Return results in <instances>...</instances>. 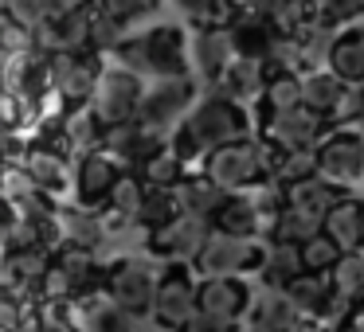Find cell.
<instances>
[{
    "mask_svg": "<svg viewBox=\"0 0 364 332\" xmlns=\"http://www.w3.org/2000/svg\"><path fill=\"white\" fill-rule=\"evenodd\" d=\"M235 141H251V118L239 102L223 94H208L192 106V114L184 118V126L173 133V149L184 157L188 165V176H200L215 149Z\"/></svg>",
    "mask_w": 364,
    "mask_h": 332,
    "instance_id": "1",
    "label": "cell"
},
{
    "mask_svg": "<svg viewBox=\"0 0 364 332\" xmlns=\"http://www.w3.org/2000/svg\"><path fill=\"white\" fill-rule=\"evenodd\" d=\"M118 63L129 67L141 79H181L188 74V55H184V32L176 24H157L141 35H129L126 48L118 51Z\"/></svg>",
    "mask_w": 364,
    "mask_h": 332,
    "instance_id": "2",
    "label": "cell"
},
{
    "mask_svg": "<svg viewBox=\"0 0 364 332\" xmlns=\"http://www.w3.org/2000/svg\"><path fill=\"white\" fill-rule=\"evenodd\" d=\"M204 176L215 180L223 192H251L270 176V145L267 141H235L208 157Z\"/></svg>",
    "mask_w": 364,
    "mask_h": 332,
    "instance_id": "3",
    "label": "cell"
},
{
    "mask_svg": "<svg viewBox=\"0 0 364 332\" xmlns=\"http://www.w3.org/2000/svg\"><path fill=\"white\" fill-rule=\"evenodd\" d=\"M196 79L192 74H181V79H161L153 87H145V98H141V110H137V121L153 133L168 137L184 126V118L192 114L196 106Z\"/></svg>",
    "mask_w": 364,
    "mask_h": 332,
    "instance_id": "4",
    "label": "cell"
},
{
    "mask_svg": "<svg viewBox=\"0 0 364 332\" xmlns=\"http://www.w3.org/2000/svg\"><path fill=\"white\" fill-rule=\"evenodd\" d=\"M141 98H145L141 74H134L129 67H122V63H110V67L102 71V82H98V90H95V102H90V110L102 118L106 129L129 126V121H137Z\"/></svg>",
    "mask_w": 364,
    "mask_h": 332,
    "instance_id": "5",
    "label": "cell"
},
{
    "mask_svg": "<svg viewBox=\"0 0 364 332\" xmlns=\"http://www.w3.org/2000/svg\"><path fill=\"white\" fill-rule=\"evenodd\" d=\"M200 316V282H192L188 266L173 262V270L161 274L157 301H153V324L168 332H184Z\"/></svg>",
    "mask_w": 364,
    "mask_h": 332,
    "instance_id": "6",
    "label": "cell"
},
{
    "mask_svg": "<svg viewBox=\"0 0 364 332\" xmlns=\"http://www.w3.org/2000/svg\"><path fill=\"white\" fill-rule=\"evenodd\" d=\"M161 274L149 258H118L110 266L106 289L122 309H129L134 316H153V301H157Z\"/></svg>",
    "mask_w": 364,
    "mask_h": 332,
    "instance_id": "7",
    "label": "cell"
},
{
    "mask_svg": "<svg viewBox=\"0 0 364 332\" xmlns=\"http://www.w3.org/2000/svg\"><path fill=\"white\" fill-rule=\"evenodd\" d=\"M212 219H204V215H176L168 227L153 231V235H145V246L153 250V258H165V262H192L196 266V258L204 254L208 238H212Z\"/></svg>",
    "mask_w": 364,
    "mask_h": 332,
    "instance_id": "8",
    "label": "cell"
},
{
    "mask_svg": "<svg viewBox=\"0 0 364 332\" xmlns=\"http://www.w3.org/2000/svg\"><path fill=\"white\" fill-rule=\"evenodd\" d=\"M317 165H321L325 180L337 184L341 192L356 188L364 180V133L356 126L333 129L321 141V149H317Z\"/></svg>",
    "mask_w": 364,
    "mask_h": 332,
    "instance_id": "9",
    "label": "cell"
},
{
    "mask_svg": "<svg viewBox=\"0 0 364 332\" xmlns=\"http://www.w3.org/2000/svg\"><path fill=\"white\" fill-rule=\"evenodd\" d=\"M262 250H267V246L255 243V238H235V235L212 231L204 254L196 258L192 270L200 274V282H204V277H243L247 270H259Z\"/></svg>",
    "mask_w": 364,
    "mask_h": 332,
    "instance_id": "10",
    "label": "cell"
},
{
    "mask_svg": "<svg viewBox=\"0 0 364 332\" xmlns=\"http://www.w3.org/2000/svg\"><path fill=\"white\" fill-rule=\"evenodd\" d=\"M325 118L314 110H294L278 118H262V141L278 153H301V149H321L325 141Z\"/></svg>",
    "mask_w": 364,
    "mask_h": 332,
    "instance_id": "11",
    "label": "cell"
},
{
    "mask_svg": "<svg viewBox=\"0 0 364 332\" xmlns=\"http://www.w3.org/2000/svg\"><path fill=\"white\" fill-rule=\"evenodd\" d=\"M106 67L98 63V55L90 51H75V55H55V94L67 106H90L95 102V90L102 82Z\"/></svg>",
    "mask_w": 364,
    "mask_h": 332,
    "instance_id": "12",
    "label": "cell"
},
{
    "mask_svg": "<svg viewBox=\"0 0 364 332\" xmlns=\"http://www.w3.org/2000/svg\"><path fill=\"white\" fill-rule=\"evenodd\" d=\"M122 176H126V168H122L106 149L90 153V157H79V168H75V196H79L82 207H102V204H110V196L122 184Z\"/></svg>",
    "mask_w": 364,
    "mask_h": 332,
    "instance_id": "13",
    "label": "cell"
},
{
    "mask_svg": "<svg viewBox=\"0 0 364 332\" xmlns=\"http://www.w3.org/2000/svg\"><path fill=\"white\" fill-rule=\"evenodd\" d=\"M165 137L153 133V129H145L141 121H129V126H114L106 129V145L102 149L110 153L114 160H118L126 172H141L145 165H149L153 157H157L161 149H165Z\"/></svg>",
    "mask_w": 364,
    "mask_h": 332,
    "instance_id": "14",
    "label": "cell"
},
{
    "mask_svg": "<svg viewBox=\"0 0 364 332\" xmlns=\"http://www.w3.org/2000/svg\"><path fill=\"white\" fill-rule=\"evenodd\" d=\"M71 328L75 332H141V316L122 309L110 293L106 297H79L71 305Z\"/></svg>",
    "mask_w": 364,
    "mask_h": 332,
    "instance_id": "15",
    "label": "cell"
},
{
    "mask_svg": "<svg viewBox=\"0 0 364 332\" xmlns=\"http://www.w3.org/2000/svg\"><path fill=\"white\" fill-rule=\"evenodd\" d=\"M255 289H247L243 277H204L200 282V313L215 321H247Z\"/></svg>",
    "mask_w": 364,
    "mask_h": 332,
    "instance_id": "16",
    "label": "cell"
},
{
    "mask_svg": "<svg viewBox=\"0 0 364 332\" xmlns=\"http://www.w3.org/2000/svg\"><path fill=\"white\" fill-rule=\"evenodd\" d=\"M212 227L220 235H235V238H255L259 243L262 235H270V219L259 204H255L251 192H231L223 199V207L212 215Z\"/></svg>",
    "mask_w": 364,
    "mask_h": 332,
    "instance_id": "17",
    "label": "cell"
},
{
    "mask_svg": "<svg viewBox=\"0 0 364 332\" xmlns=\"http://www.w3.org/2000/svg\"><path fill=\"white\" fill-rule=\"evenodd\" d=\"M228 32H231V43H235V55L259 59V63H267L270 51H274V43L282 40V32H278L259 9L255 12H235L231 24H228Z\"/></svg>",
    "mask_w": 364,
    "mask_h": 332,
    "instance_id": "18",
    "label": "cell"
},
{
    "mask_svg": "<svg viewBox=\"0 0 364 332\" xmlns=\"http://www.w3.org/2000/svg\"><path fill=\"white\" fill-rule=\"evenodd\" d=\"M231 63H235V43H231L228 28H196V35H192V67H196L200 79L220 82Z\"/></svg>",
    "mask_w": 364,
    "mask_h": 332,
    "instance_id": "19",
    "label": "cell"
},
{
    "mask_svg": "<svg viewBox=\"0 0 364 332\" xmlns=\"http://www.w3.org/2000/svg\"><path fill=\"white\" fill-rule=\"evenodd\" d=\"M301 90H306V110H314L325 121H337L341 110H345V98L353 94V87L341 74H333L329 67H317V71L301 74Z\"/></svg>",
    "mask_w": 364,
    "mask_h": 332,
    "instance_id": "20",
    "label": "cell"
},
{
    "mask_svg": "<svg viewBox=\"0 0 364 332\" xmlns=\"http://www.w3.org/2000/svg\"><path fill=\"white\" fill-rule=\"evenodd\" d=\"M267 82H270L267 63L235 55V63H231L228 71H223V79L215 82V94L231 98V102H239V106H247V102H262V94H267Z\"/></svg>",
    "mask_w": 364,
    "mask_h": 332,
    "instance_id": "21",
    "label": "cell"
},
{
    "mask_svg": "<svg viewBox=\"0 0 364 332\" xmlns=\"http://www.w3.org/2000/svg\"><path fill=\"white\" fill-rule=\"evenodd\" d=\"M247 324H251V332H294L301 324V313L294 309V301L286 297V289H267V285H262L251 301Z\"/></svg>",
    "mask_w": 364,
    "mask_h": 332,
    "instance_id": "22",
    "label": "cell"
},
{
    "mask_svg": "<svg viewBox=\"0 0 364 332\" xmlns=\"http://www.w3.org/2000/svg\"><path fill=\"white\" fill-rule=\"evenodd\" d=\"M59 238L63 246L98 254L106 246V219L95 207H59Z\"/></svg>",
    "mask_w": 364,
    "mask_h": 332,
    "instance_id": "23",
    "label": "cell"
},
{
    "mask_svg": "<svg viewBox=\"0 0 364 332\" xmlns=\"http://www.w3.org/2000/svg\"><path fill=\"white\" fill-rule=\"evenodd\" d=\"M24 172H28V180L36 184V192H43V196H59L75 176L63 153L48 149V145H36V149L24 153Z\"/></svg>",
    "mask_w": 364,
    "mask_h": 332,
    "instance_id": "24",
    "label": "cell"
},
{
    "mask_svg": "<svg viewBox=\"0 0 364 332\" xmlns=\"http://www.w3.org/2000/svg\"><path fill=\"white\" fill-rule=\"evenodd\" d=\"M325 235L341 246L345 254H356L364 250V199L356 196H345L329 215H325Z\"/></svg>",
    "mask_w": 364,
    "mask_h": 332,
    "instance_id": "25",
    "label": "cell"
},
{
    "mask_svg": "<svg viewBox=\"0 0 364 332\" xmlns=\"http://www.w3.org/2000/svg\"><path fill=\"white\" fill-rule=\"evenodd\" d=\"M329 71L341 74L353 90L364 87V24L341 28L329 51Z\"/></svg>",
    "mask_w": 364,
    "mask_h": 332,
    "instance_id": "26",
    "label": "cell"
},
{
    "mask_svg": "<svg viewBox=\"0 0 364 332\" xmlns=\"http://www.w3.org/2000/svg\"><path fill=\"white\" fill-rule=\"evenodd\" d=\"M301 274H306L301 246H294V243H267L262 262H259V277H262L267 289H290Z\"/></svg>",
    "mask_w": 364,
    "mask_h": 332,
    "instance_id": "27",
    "label": "cell"
},
{
    "mask_svg": "<svg viewBox=\"0 0 364 332\" xmlns=\"http://www.w3.org/2000/svg\"><path fill=\"white\" fill-rule=\"evenodd\" d=\"M59 133H63V141L71 145V149H79V157H90V153H98L106 145V126L90 106L67 110V118L59 121Z\"/></svg>",
    "mask_w": 364,
    "mask_h": 332,
    "instance_id": "28",
    "label": "cell"
},
{
    "mask_svg": "<svg viewBox=\"0 0 364 332\" xmlns=\"http://www.w3.org/2000/svg\"><path fill=\"white\" fill-rule=\"evenodd\" d=\"M345 199V192L337 188V184H329L325 176H314V180L298 184V188H290V207H298V211H306L309 219H317L325 227V215L333 211V207Z\"/></svg>",
    "mask_w": 364,
    "mask_h": 332,
    "instance_id": "29",
    "label": "cell"
},
{
    "mask_svg": "<svg viewBox=\"0 0 364 332\" xmlns=\"http://www.w3.org/2000/svg\"><path fill=\"white\" fill-rule=\"evenodd\" d=\"M321 176V165H317V149H301V153H278L270 149V176L267 180L282 184V188H298V184Z\"/></svg>",
    "mask_w": 364,
    "mask_h": 332,
    "instance_id": "30",
    "label": "cell"
},
{
    "mask_svg": "<svg viewBox=\"0 0 364 332\" xmlns=\"http://www.w3.org/2000/svg\"><path fill=\"white\" fill-rule=\"evenodd\" d=\"M306 110V90H301V74H274L262 94V118H278V114Z\"/></svg>",
    "mask_w": 364,
    "mask_h": 332,
    "instance_id": "31",
    "label": "cell"
},
{
    "mask_svg": "<svg viewBox=\"0 0 364 332\" xmlns=\"http://www.w3.org/2000/svg\"><path fill=\"white\" fill-rule=\"evenodd\" d=\"M314 235H321V223L309 219L306 211H298V207L286 204L282 211H278L274 219H270V235H267V243H294V246H301V243H309Z\"/></svg>",
    "mask_w": 364,
    "mask_h": 332,
    "instance_id": "32",
    "label": "cell"
},
{
    "mask_svg": "<svg viewBox=\"0 0 364 332\" xmlns=\"http://www.w3.org/2000/svg\"><path fill=\"white\" fill-rule=\"evenodd\" d=\"M231 192H223L215 180H208L204 172L200 176H188V180L181 184V199H184V211L192 215H204V219H212L215 211L223 207V199H228Z\"/></svg>",
    "mask_w": 364,
    "mask_h": 332,
    "instance_id": "33",
    "label": "cell"
},
{
    "mask_svg": "<svg viewBox=\"0 0 364 332\" xmlns=\"http://www.w3.org/2000/svg\"><path fill=\"white\" fill-rule=\"evenodd\" d=\"M184 215V199H181V188H149L145 192V207H141V227L149 231H161L168 223Z\"/></svg>",
    "mask_w": 364,
    "mask_h": 332,
    "instance_id": "34",
    "label": "cell"
},
{
    "mask_svg": "<svg viewBox=\"0 0 364 332\" xmlns=\"http://www.w3.org/2000/svg\"><path fill=\"white\" fill-rule=\"evenodd\" d=\"M137 176H141L149 188H181V184L188 180V165H184V157L173 149V141H168Z\"/></svg>",
    "mask_w": 364,
    "mask_h": 332,
    "instance_id": "35",
    "label": "cell"
},
{
    "mask_svg": "<svg viewBox=\"0 0 364 332\" xmlns=\"http://www.w3.org/2000/svg\"><path fill=\"white\" fill-rule=\"evenodd\" d=\"M145 192H149V184H145L137 172H126V176H122V184L114 188V196H110V204H106V211H110V215H122V219H129V223H141Z\"/></svg>",
    "mask_w": 364,
    "mask_h": 332,
    "instance_id": "36",
    "label": "cell"
},
{
    "mask_svg": "<svg viewBox=\"0 0 364 332\" xmlns=\"http://www.w3.org/2000/svg\"><path fill=\"white\" fill-rule=\"evenodd\" d=\"M95 266H98V254H90V250L63 246V250L55 254V270L71 282V289L79 293V297L90 289V282H95Z\"/></svg>",
    "mask_w": 364,
    "mask_h": 332,
    "instance_id": "37",
    "label": "cell"
},
{
    "mask_svg": "<svg viewBox=\"0 0 364 332\" xmlns=\"http://www.w3.org/2000/svg\"><path fill=\"white\" fill-rule=\"evenodd\" d=\"M329 277H333L337 297H345L348 305H360V301H364V250L345 254V258H341V266L333 270Z\"/></svg>",
    "mask_w": 364,
    "mask_h": 332,
    "instance_id": "38",
    "label": "cell"
},
{
    "mask_svg": "<svg viewBox=\"0 0 364 332\" xmlns=\"http://www.w3.org/2000/svg\"><path fill=\"white\" fill-rule=\"evenodd\" d=\"M341 258H345V250H341L337 243H333L329 235H314L309 243H301V262H306V274H333V270L341 266Z\"/></svg>",
    "mask_w": 364,
    "mask_h": 332,
    "instance_id": "39",
    "label": "cell"
},
{
    "mask_svg": "<svg viewBox=\"0 0 364 332\" xmlns=\"http://www.w3.org/2000/svg\"><path fill=\"white\" fill-rule=\"evenodd\" d=\"M98 9V4H95ZM126 28L118 24V20H110L106 12H95V24H90V55H118L122 48H126Z\"/></svg>",
    "mask_w": 364,
    "mask_h": 332,
    "instance_id": "40",
    "label": "cell"
},
{
    "mask_svg": "<svg viewBox=\"0 0 364 332\" xmlns=\"http://www.w3.org/2000/svg\"><path fill=\"white\" fill-rule=\"evenodd\" d=\"M176 4L196 28H228L235 16L228 0H176Z\"/></svg>",
    "mask_w": 364,
    "mask_h": 332,
    "instance_id": "41",
    "label": "cell"
},
{
    "mask_svg": "<svg viewBox=\"0 0 364 332\" xmlns=\"http://www.w3.org/2000/svg\"><path fill=\"white\" fill-rule=\"evenodd\" d=\"M98 12H106L110 20H118L122 28L137 24V20H149L161 12V0H98Z\"/></svg>",
    "mask_w": 364,
    "mask_h": 332,
    "instance_id": "42",
    "label": "cell"
},
{
    "mask_svg": "<svg viewBox=\"0 0 364 332\" xmlns=\"http://www.w3.org/2000/svg\"><path fill=\"white\" fill-rule=\"evenodd\" d=\"M321 20L329 28H353V24H364V0H325L321 9Z\"/></svg>",
    "mask_w": 364,
    "mask_h": 332,
    "instance_id": "43",
    "label": "cell"
},
{
    "mask_svg": "<svg viewBox=\"0 0 364 332\" xmlns=\"http://www.w3.org/2000/svg\"><path fill=\"white\" fill-rule=\"evenodd\" d=\"M4 20L36 32V28L48 20V9H43V0H4Z\"/></svg>",
    "mask_w": 364,
    "mask_h": 332,
    "instance_id": "44",
    "label": "cell"
},
{
    "mask_svg": "<svg viewBox=\"0 0 364 332\" xmlns=\"http://www.w3.org/2000/svg\"><path fill=\"white\" fill-rule=\"evenodd\" d=\"M184 332H251V324H247V321H215V316L200 313Z\"/></svg>",
    "mask_w": 364,
    "mask_h": 332,
    "instance_id": "45",
    "label": "cell"
},
{
    "mask_svg": "<svg viewBox=\"0 0 364 332\" xmlns=\"http://www.w3.org/2000/svg\"><path fill=\"white\" fill-rule=\"evenodd\" d=\"M90 0H43V9H48V20H59V16H71V12L87 9Z\"/></svg>",
    "mask_w": 364,
    "mask_h": 332,
    "instance_id": "46",
    "label": "cell"
},
{
    "mask_svg": "<svg viewBox=\"0 0 364 332\" xmlns=\"http://www.w3.org/2000/svg\"><path fill=\"white\" fill-rule=\"evenodd\" d=\"M228 4H231V12H255L262 0H228Z\"/></svg>",
    "mask_w": 364,
    "mask_h": 332,
    "instance_id": "47",
    "label": "cell"
},
{
    "mask_svg": "<svg viewBox=\"0 0 364 332\" xmlns=\"http://www.w3.org/2000/svg\"><path fill=\"white\" fill-rule=\"evenodd\" d=\"M294 332H329V328H325L321 321H301V324H298V328H294Z\"/></svg>",
    "mask_w": 364,
    "mask_h": 332,
    "instance_id": "48",
    "label": "cell"
},
{
    "mask_svg": "<svg viewBox=\"0 0 364 332\" xmlns=\"http://www.w3.org/2000/svg\"><path fill=\"white\" fill-rule=\"evenodd\" d=\"M356 94H360V102H356V129L364 133V87L356 90Z\"/></svg>",
    "mask_w": 364,
    "mask_h": 332,
    "instance_id": "49",
    "label": "cell"
},
{
    "mask_svg": "<svg viewBox=\"0 0 364 332\" xmlns=\"http://www.w3.org/2000/svg\"><path fill=\"white\" fill-rule=\"evenodd\" d=\"M345 332H364V321H353V324H345Z\"/></svg>",
    "mask_w": 364,
    "mask_h": 332,
    "instance_id": "50",
    "label": "cell"
},
{
    "mask_svg": "<svg viewBox=\"0 0 364 332\" xmlns=\"http://www.w3.org/2000/svg\"><path fill=\"white\" fill-rule=\"evenodd\" d=\"M141 332H168V328H161V324H141Z\"/></svg>",
    "mask_w": 364,
    "mask_h": 332,
    "instance_id": "51",
    "label": "cell"
}]
</instances>
